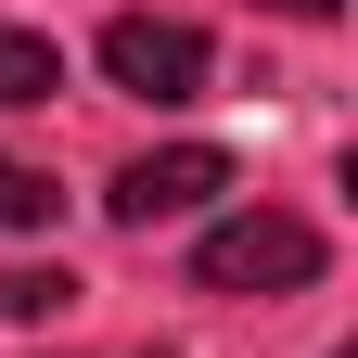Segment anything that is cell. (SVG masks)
I'll return each mask as SVG.
<instances>
[{"label":"cell","mask_w":358,"mask_h":358,"mask_svg":"<svg viewBox=\"0 0 358 358\" xmlns=\"http://www.w3.org/2000/svg\"><path fill=\"white\" fill-rule=\"evenodd\" d=\"M268 13H294V26H333V13H345V0H268Z\"/></svg>","instance_id":"obj_7"},{"label":"cell","mask_w":358,"mask_h":358,"mask_svg":"<svg viewBox=\"0 0 358 358\" xmlns=\"http://www.w3.org/2000/svg\"><path fill=\"white\" fill-rule=\"evenodd\" d=\"M231 192V154L217 141H166V154H141V166H115V231H154V217H192V205H217Z\"/></svg>","instance_id":"obj_3"},{"label":"cell","mask_w":358,"mask_h":358,"mask_svg":"<svg viewBox=\"0 0 358 358\" xmlns=\"http://www.w3.org/2000/svg\"><path fill=\"white\" fill-rule=\"evenodd\" d=\"M192 282L205 294H307L320 282V231L282 217V205H243V217H217L192 243Z\"/></svg>","instance_id":"obj_1"},{"label":"cell","mask_w":358,"mask_h":358,"mask_svg":"<svg viewBox=\"0 0 358 358\" xmlns=\"http://www.w3.org/2000/svg\"><path fill=\"white\" fill-rule=\"evenodd\" d=\"M0 231H52V179L26 154H0Z\"/></svg>","instance_id":"obj_6"},{"label":"cell","mask_w":358,"mask_h":358,"mask_svg":"<svg viewBox=\"0 0 358 358\" xmlns=\"http://www.w3.org/2000/svg\"><path fill=\"white\" fill-rule=\"evenodd\" d=\"M38 320H77V268L13 256V268H0V333H38Z\"/></svg>","instance_id":"obj_4"},{"label":"cell","mask_w":358,"mask_h":358,"mask_svg":"<svg viewBox=\"0 0 358 358\" xmlns=\"http://www.w3.org/2000/svg\"><path fill=\"white\" fill-rule=\"evenodd\" d=\"M64 90V52L38 26H0V115H26V103H52Z\"/></svg>","instance_id":"obj_5"},{"label":"cell","mask_w":358,"mask_h":358,"mask_svg":"<svg viewBox=\"0 0 358 358\" xmlns=\"http://www.w3.org/2000/svg\"><path fill=\"white\" fill-rule=\"evenodd\" d=\"M103 77L141 90V103H192V90H205V26H179V13H115V26H103Z\"/></svg>","instance_id":"obj_2"}]
</instances>
